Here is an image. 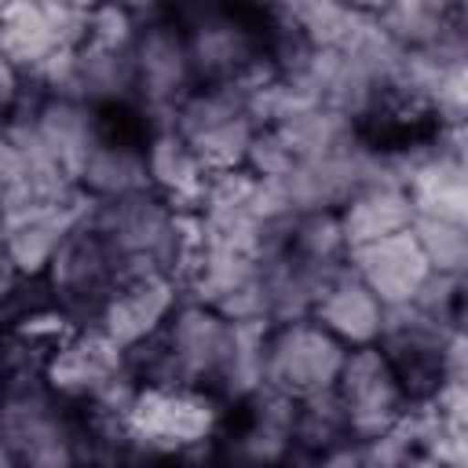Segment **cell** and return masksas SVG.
<instances>
[{"label": "cell", "mask_w": 468, "mask_h": 468, "mask_svg": "<svg viewBox=\"0 0 468 468\" xmlns=\"http://www.w3.org/2000/svg\"><path fill=\"white\" fill-rule=\"evenodd\" d=\"M384 314L388 307L366 289V282L351 271V263L333 267L311 303V318L329 329L344 347H362V344H377L380 329H384Z\"/></svg>", "instance_id": "18"}, {"label": "cell", "mask_w": 468, "mask_h": 468, "mask_svg": "<svg viewBox=\"0 0 468 468\" xmlns=\"http://www.w3.org/2000/svg\"><path fill=\"white\" fill-rule=\"evenodd\" d=\"M26 99H29V80H26V73L0 51V121H7Z\"/></svg>", "instance_id": "28"}, {"label": "cell", "mask_w": 468, "mask_h": 468, "mask_svg": "<svg viewBox=\"0 0 468 468\" xmlns=\"http://www.w3.org/2000/svg\"><path fill=\"white\" fill-rule=\"evenodd\" d=\"M11 121L69 179H77V168L84 165V157L110 132L102 110H95L80 99H69V95H37V91H29V99L11 113Z\"/></svg>", "instance_id": "11"}, {"label": "cell", "mask_w": 468, "mask_h": 468, "mask_svg": "<svg viewBox=\"0 0 468 468\" xmlns=\"http://www.w3.org/2000/svg\"><path fill=\"white\" fill-rule=\"evenodd\" d=\"M26 285H29V282H26L22 271L15 267L7 245L0 241V318H11V314L22 307V289H26Z\"/></svg>", "instance_id": "29"}, {"label": "cell", "mask_w": 468, "mask_h": 468, "mask_svg": "<svg viewBox=\"0 0 468 468\" xmlns=\"http://www.w3.org/2000/svg\"><path fill=\"white\" fill-rule=\"evenodd\" d=\"M274 29H300V22L322 4V0H256Z\"/></svg>", "instance_id": "30"}, {"label": "cell", "mask_w": 468, "mask_h": 468, "mask_svg": "<svg viewBox=\"0 0 468 468\" xmlns=\"http://www.w3.org/2000/svg\"><path fill=\"white\" fill-rule=\"evenodd\" d=\"M73 183L88 201H113V197L150 190L143 139H128V135H117L110 128L99 139V146L84 157Z\"/></svg>", "instance_id": "21"}, {"label": "cell", "mask_w": 468, "mask_h": 468, "mask_svg": "<svg viewBox=\"0 0 468 468\" xmlns=\"http://www.w3.org/2000/svg\"><path fill=\"white\" fill-rule=\"evenodd\" d=\"M234 344V322L197 300H179L165 329L128 355L139 380L216 388L219 369Z\"/></svg>", "instance_id": "2"}, {"label": "cell", "mask_w": 468, "mask_h": 468, "mask_svg": "<svg viewBox=\"0 0 468 468\" xmlns=\"http://www.w3.org/2000/svg\"><path fill=\"white\" fill-rule=\"evenodd\" d=\"M91 7H66L44 0H7L0 7V51L26 73V80L62 51L88 37Z\"/></svg>", "instance_id": "10"}, {"label": "cell", "mask_w": 468, "mask_h": 468, "mask_svg": "<svg viewBox=\"0 0 468 468\" xmlns=\"http://www.w3.org/2000/svg\"><path fill=\"white\" fill-rule=\"evenodd\" d=\"M176 132L190 143L208 172L245 165L256 121L234 84H197L172 117Z\"/></svg>", "instance_id": "7"}, {"label": "cell", "mask_w": 468, "mask_h": 468, "mask_svg": "<svg viewBox=\"0 0 468 468\" xmlns=\"http://www.w3.org/2000/svg\"><path fill=\"white\" fill-rule=\"evenodd\" d=\"M132 73H135V110L143 113L146 128L172 124L176 106L197 88L183 26L172 15L143 22L132 44Z\"/></svg>", "instance_id": "5"}, {"label": "cell", "mask_w": 468, "mask_h": 468, "mask_svg": "<svg viewBox=\"0 0 468 468\" xmlns=\"http://www.w3.org/2000/svg\"><path fill=\"white\" fill-rule=\"evenodd\" d=\"M347 263L384 307L410 303L420 292L424 278L431 274V267H428V260H424L410 227L399 230V234H388V238H377L369 245L351 249Z\"/></svg>", "instance_id": "17"}, {"label": "cell", "mask_w": 468, "mask_h": 468, "mask_svg": "<svg viewBox=\"0 0 468 468\" xmlns=\"http://www.w3.org/2000/svg\"><path fill=\"white\" fill-rule=\"evenodd\" d=\"M424 260L439 274H468V219L413 216L410 223Z\"/></svg>", "instance_id": "25"}, {"label": "cell", "mask_w": 468, "mask_h": 468, "mask_svg": "<svg viewBox=\"0 0 468 468\" xmlns=\"http://www.w3.org/2000/svg\"><path fill=\"white\" fill-rule=\"evenodd\" d=\"M271 128L282 135V143L289 146V154L296 161L325 157V154H333V150H340V146H347V143H355L362 135V128L347 113H340V110H333V106H325L318 99L296 102Z\"/></svg>", "instance_id": "23"}, {"label": "cell", "mask_w": 468, "mask_h": 468, "mask_svg": "<svg viewBox=\"0 0 468 468\" xmlns=\"http://www.w3.org/2000/svg\"><path fill=\"white\" fill-rule=\"evenodd\" d=\"M91 201L84 194L69 201H26L0 212V241L7 245L15 267L26 282H40L48 263L55 260L58 245L69 238V230L88 216Z\"/></svg>", "instance_id": "15"}, {"label": "cell", "mask_w": 468, "mask_h": 468, "mask_svg": "<svg viewBox=\"0 0 468 468\" xmlns=\"http://www.w3.org/2000/svg\"><path fill=\"white\" fill-rule=\"evenodd\" d=\"M143 154H146L150 190L161 194L179 212H197L208 168L190 150V143L176 132V124H150L143 139Z\"/></svg>", "instance_id": "20"}, {"label": "cell", "mask_w": 468, "mask_h": 468, "mask_svg": "<svg viewBox=\"0 0 468 468\" xmlns=\"http://www.w3.org/2000/svg\"><path fill=\"white\" fill-rule=\"evenodd\" d=\"M344 355L347 347L311 314L274 322L263 340V384L289 399L329 391L336 384Z\"/></svg>", "instance_id": "6"}, {"label": "cell", "mask_w": 468, "mask_h": 468, "mask_svg": "<svg viewBox=\"0 0 468 468\" xmlns=\"http://www.w3.org/2000/svg\"><path fill=\"white\" fill-rule=\"evenodd\" d=\"M117 282H121V263L110 252V245L99 238V230L88 223V216L69 230V238L58 245L55 260L40 278L48 300L69 311L77 322H91L99 303Z\"/></svg>", "instance_id": "9"}, {"label": "cell", "mask_w": 468, "mask_h": 468, "mask_svg": "<svg viewBox=\"0 0 468 468\" xmlns=\"http://www.w3.org/2000/svg\"><path fill=\"white\" fill-rule=\"evenodd\" d=\"M464 325V322H446L431 311H424L420 303H402V307H388L384 314V329L377 336V347L388 355V362L395 366V373L402 377L410 399L428 395L439 384V358H442V344L446 336Z\"/></svg>", "instance_id": "14"}, {"label": "cell", "mask_w": 468, "mask_h": 468, "mask_svg": "<svg viewBox=\"0 0 468 468\" xmlns=\"http://www.w3.org/2000/svg\"><path fill=\"white\" fill-rule=\"evenodd\" d=\"M44 4H66V7H95L99 0H44Z\"/></svg>", "instance_id": "33"}, {"label": "cell", "mask_w": 468, "mask_h": 468, "mask_svg": "<svg viewBox=\"0 0 468 468\" xmlns=\"http://www.w3.org/2000/svg\"><path fill=\"white\" fill-rule=\"evenodd\" d=\"M117 4H124L135 18H143V22H154V18H165V15H172V0H117Z\"/></svg>", "instance_id": "31"}, {"label": "cell", "mask_w": 468, "mask_h": 468, "mask_svg": "<svg viewBox=\"0 0 468 468\" xmlns=\"http://www.w3.org/2000/svg\"><path fill=\"white\" fill-rule=\"evenodd\" d=\"M227 402L208 388L143 380L128 410L132 457H194L219 442Z\"/></svg>", "instance_id": "1"}, {"label": "cell", "mask_w": 468, "mask_h": 468, "mask_svg": "<svg viewBox=\"0 0 468 468\" xmlns=\"http://www.w3.org/2000/svg\"><path fill=\"white\" fill-rule=\"evenodd\" d=\"M128 351L117 347L99 325L80 322L66 340H58L40 358V380L73 410H80L88 399H95L110 380L128 373Z\"/></svg>", "instance_id": "12"}, {"label": "cell", "mask_w": 468, "mask_h": 468, "mask_svg": "<svg viewBox=\"0 0 468 468\" xmlns=\"http://www.w3.org/2000/svg\"><path fill=\"white\" fill-rule=\"evenodd\" d=\"M139 29H143V18H135L124 4L99 0L88 11V37H84V44H95V48H106V51H132Z\"/></svg>", "instance_id": "26"}, {"label": "cell", "mask_w": 468, "mask_h": 468, "mask_svg": "<svg viewBox=\"0 0 468 468\" xmlns=\"http://www.w3.org/2000/svg\"><path fill=\"white\" fill-rule=\"evenodd\" d=\"M296 406L300 399H289L274 388L252 391L241 406V420L230 435H219L227 442V453L249 464H267V461H289L296 457Z\"/></svg>", "instance_id": "16"}, {"label": "cell", "mask_w": 468, "mask_h": 468, "mask_svg": "<svg viewBox=\"0 0 468 468\" xmlns=\"http://www.w3.org/2000/svg\"><path fill=\"white\" fill-rule=\"evenodd\" d=\"M333 395H336L344 424L355 439H373V435L388 431L410 402L402 377L395 373V366L388 362V355L377 344L347 347L344 366L333 384Z\"/></svg>", "instance_id": "8"}, {"label": "cell", "mask_w": 468, "mask_h": 468, "mask_svg": "<svg viewBox=\"0 0 468 468\" xmlns=\"http://www.w3.org/2000/svg\"><path fill=\"white\" fill-rule=\"evenodd\" d=\"M292 165H296V157L289 154L282 135L274 128H256V135L249 143V154H245V168L260 179H282Z\"/></svg>", "instance_id": "27"}, {"label": "cell", "mask_w": 468, "mask_h": 468, "mask_svg": "<svg viewBox=\"0 0 468 468\" xmlns=\"http://www.w3.org/2000/svg\"><path fill=\"white\" fill-rule=\"evenodd\" d=\"M0 431L15 464L58 468L84 461V420L40 380V369H22L0 388Z\"/></svg>", "instance_id": "3"}, {"label": "cell", "mask_w": 468, "mask_h": 468, "mask_svg": "<svg viewBox=\"0 0 468 468\" xmlns=\"http://www.w3.org/2000/svg\"><path fill=\"white\" fill-rule=\"evenodd\" d=\"M377 22L406 51H435L442 58H468L464 0H388Z\"/></svg>", "instance_id": "19"}, {"label": "cell", "mask_w": 468, "mask_h": 468, "mask_svg": "<svg viewBox=\"0 0 468 468\" xmlns=\"http://www.w3.org/2000/svg\"><path fill=\"white\" fill-rule=\"evenodd\" d=\"M179 300H183V289L172 274H161V271L124 274L99 303L91 325H99L117 347L132 355L135 347L150 344L165 329Z\"/></svg>", "instance_id": "13"}, {"label": "cell", "mask_w": 468, "mask_h": 468, "mask_svg": "<svg viewBox=\"0 0 468 468\" xmlns=\"http://www.w3.org/2000/svg\"><path fill=\"white\" fill-rule=\"evenodd\" d=\"M282 249L318 271H333L347 263V241H344L336 208H311V212L292 216Z\"/></svg>", "instance_id": "24"}, {"label": "cell", "mask_w": 468, "mask_h": 468, "mask_svg": "<svg viewBox=\"0 0 468 468\" xmlns=\"http://www.w3.org/2000/svg\"><path fill=\"white\" fill-rule=\"evenodd\" d=\"M340 230H344V241H347V252L358 249V245H369L377 238H388V234H399L413 223V205H410V194L402 183L395 179H373L366 186H358L340 208Z\"/></svg>", "instance_id": "22"}, {"label": "cell", "mask_w": 468, "mask_h": 468, "mask_svg": "<svg viewBox=\"0 0 468 468\" xmlns=\"http://www.w3.org/2000/svg\"><path fill=\"white\" fill-rule=\"evenodd\" d=\"M344 4L355 7V11H362V15H380L388 7V0H344Z\"/></svg>", "instance_id": "32"}, {"label": "cell", "mask_w": 468, "mask_h": 468, "mask_svg": "<svg viewBox=\"0 0 468 468\" xmlns=\"http://www.w3.org/2000/svg\"><path fill=\"white\" fill-rule=\"evenodd\" d=\"M172 18L183 26L197 84H230L263 55V33L227 0H172Z\"/></svg>", "instance_id": "4"}]
</instances>
